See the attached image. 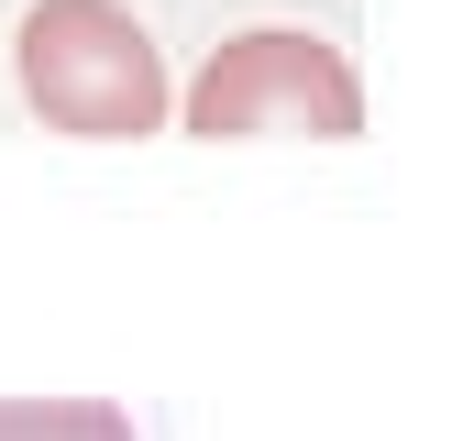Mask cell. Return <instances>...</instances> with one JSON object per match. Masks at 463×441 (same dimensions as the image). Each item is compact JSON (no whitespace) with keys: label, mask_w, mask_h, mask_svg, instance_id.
Instances as JSON below:
<instances>
[{"label":"cell","mask_w":463,"mask_h":441,"mask_svg":"<svg viewBox=\"0 0 463 441\" xmlns=\"http://www.w3.org/2000/svg\"><path fill=\"white\" fill-rule=\"evenodd\" d=\"M0 441H133L110 398H0Z\"/></svg>","instance_id":"cell-3"},{"label":"cell","mask_w":463,"mask_h":441,"mask_svg":"<svg viewBox=\"0 0 463 441\" xmlns=\"http://www.w3.org/2000/svg\"><path fill=\"white\" fill-rule=\"evenodd\" d=\"M12 78L33 122L89 133V144H144L165 133V55L122 0H33L12 23Z\"/></svg>","instance_id":"cell-1"},{"label":"cell","mask_w":463,"mask_h":441,"mask_svg":"<svg viewBox=\"0 0 463 441\" xmlns=\"http://www.w3.org/2000/svg\"><path fill=\"white\" fill-rule=\"evenodd\" d=\"M188 133H210V144H232V133H320V144H354L364 133V78H354V55H331L320 33L254 23V33H232L210 67L188 78Z\"/></svg>","instance_id":"cell-2"}]
</instances>
